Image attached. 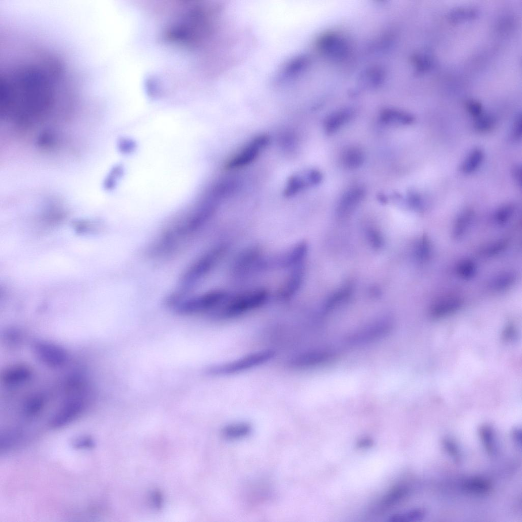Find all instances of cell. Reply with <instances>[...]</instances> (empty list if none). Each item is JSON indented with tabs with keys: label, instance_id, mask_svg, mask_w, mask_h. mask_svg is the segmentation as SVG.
Wrapping results in <instances>:
<instances>
[{
	"label": "cell",
	"instance_id": "cell-36",
	"mask_svg": "<svg viewBox=\"0 0 522 522\" xmlns=\"http://www.w3.org/2000/svg\"><path fill=\"white\" fill-rule=\"evenodd\" d=\"M414 62L419 73H425L429 70L433 64L432 59L427 54L417 55L414 57Z\"/></svg>",
	"mask_w": 522,
	"mask_h": 522
},
{
	"label": "cell",
	"instance_id": "cell-5",
	"mask_svg": "<svg viewBox=\"0 0 522 522\" xmlns=\"http://www.w3.org/2000/svg\"><path fill=\"white\" fill-rule=\"evenodd\" d=\"M395 328V323L392 318H381L349 333L345 340L348 345L352 346L368 345L388 336Z\"/></svg>",
	"mask_w": 522,
	"mask_h": 522
},
{
	"label": "cell",
	"instance_id": "cell-14",
	"mask_svg": "<svg viewBox=\"0 0 522 522\" xmlns=\"http://www.w3.org/2000/svg\"><path fill=\"white\" fill-rule=\"evenodd\" d=\"M463 304V300L456 295H449L436 301L430 309V315L437 319L449 315L458 310Z\"/></svg>",
	"mask_w": 522,
	"mask_h": 522
},
{
	"label": "cell",
	"instance_id": "cell-16",
	"mask_svg": "<svg viewBox=\"0 0 522 522\" xmlns=\"http://www.w3.org/2000/svg\"><path fill=\"white\" fill-rule=\"evenodd\" d=\"M364 194V190L360 187L353 188L347 192L338 205V215L344 217L349 214L362 200Z\"/></svg>",
	"mask_w": 522,
	"mask_h": 522
},
{
	"label": "cell",
	"instance_id": "cell-44",
	"mask_svg": "<svg viewBox=\"0 0 522 522\" xmlns=\"http://www.w3.org/2000/svg\"><path fill=\"white\" fill-rule=\"evenodd\" d=\"M305 176L309 185H317L322 179L321 173L317 170H311Z\"/></svg>",
	"mask_w": 522,
	"mask_h": 522
},
{
	"label": "cell",
	"instance_id": "cell-37",
	"mask_svg": "<svg viewBox=\"0 0 522 522\" xmlns=\"http://www.w3.org/2000/svg\"><path fill=\"white\" fill-rule=\"evenodd\" d=\"M507 245V241L501 240L487 245L482 249V252L486 256H493L504 250Z\"/></svg>",
	"mask_w": 522,
	"mask_h": 522
},
{
	"label": "cell",
	"instance_id": "cell-47",
	"mask_svg": "<svg viewBox=\"0 0 522 522\" xmlns=\"http://www.w3.org/2000/svg\"><path fill=\"white\" fill-rule=\"evenodd\" d=\"M513 436L514 440L518 445H520L521 444V431L520 429L518 428H515L513 432Z\"/></svg>",
	"mask_w": 522,
	"mask_h": 522
},
{
	"label": "cell",
	"instance_id": "cell-39",
	"mask_svg": "<svg viewBox=\"0 0 522 522\" xmlns=\"http://www.w3.org/2000/svg\"><path fill=\"white\" fill-rule=\"evenodd\" d=\"M72 445L73 448L77 449L92 448L95 445L93 439L88 436L80 437L75 439Z\"/></svg>",
	"mask_w": 522,
	"mask_h": 522
},
{
	"label": "cell",
	"instance_id": "cell-6",
	"mask_svg": "<svg viewBox=\"0 0 522 522\" xmlns=\"http://www.w3.org/2000/svg\"><path fill=\"white\" fill-rule=\"evenodd\" d=\"M269 141V137L266 135H260L254 137L239 152L226 161L225 169L233 170L250 164L268 146Z\"/></svg>",
	"mask_w": 522,
	"mask_h": 522
},
{
	"label": "cell",
	"instance_id": "cell-7",
	"mask_svg": "<svg viewBox=\"0 0 522 522\" xmlns=\"http://www.w3.org/2000/svg\"><path fill=\"white\" fill-rule=\"evenodd\" d=\"M337 352L331 349H317L300 353L289 362L290 367L298 369L315 368L331 363L337 357Z\"/></svg>",
	"mask_w": 522,
	"mask_h": 522
},
{
	"label": "cell",
	"instance_id": "cell-29",
	"mask_svg": "<svg viewBox=\"0 0 522 522\" xmlns=\"http://www.w3.org/2000/svg\"><path fill=\"white\" fill-rule=\"evenodd\" d=\"M455 270L460 277L464 279H469L476 274V266L472 260L464 259L457 265Z\"/></svg>",
	"mask_w": 522,
	"mask_h": 522
},
{
	"label": "cell",
	"instance_id": "cell-1",
	"mask_svg": "<svg viewBox=\"0 0 522 522\" xmlns=\"http://www.w3.org/2000/svg\"><path fill=\"white\" fill-rule=\"evenodd\" d=\"M269 297L268 291L264 288L245 291L232 297L229 296L212 316L222 319L234 318L264 305Z\"/></svg>",
	"mask_w": 522,
	"mask_h": 522
},
{
	"label": "cell",
	"instance_id": "cell-15",
	"mask_svg": "<svg viewBox=\"0 0 522 522\" xmlns=\"http://www.w3.org/2000/svg\"><path fill=\"white\" fill-rule=\"evenodd\" d=\"M32 375V371L28 366L16 364L5 370L2 378L5 384L14 386L28 381Z\"/></svg>",
	"mask_w": 522,
	"mask_h": 522
},
{
	"label": "cell",
	"instance_id": "cell-46",
	"mask_svg": "<svg viewBox=\"0 0 522 522\" xmlns=\"http://www.w3.org/2000/svg\"><path fill=\"white\" fill-rule=\"evenodd\" d=\"M515 333L516 332L513 327L509 326L505 329L503 333V336L505 340H510L514 337Z\"/></svg>",
	"mask_w": 522,
	"mask_h": 522
},
{
	"label": "cell",
	"instance_id": "cell-42",
	"mask_svg": "<svg viewBox=\"0 0 522 522\" xmlns=\"http://www.w3.org/2000/svg\"><path fill=\"white\" fill-rule=\"evenodd\" d=\"M522 135V119L520 113L518 114L514 120L512 130V135L515 140H519Z\"/></svg>",
	"mask_w": 522,
	"mask_h": 522
},
{
	"label": "cell",
	"instance_id": "cell-10",
	"mask_svg": "<svg viewBox=\"0 0 522 522\" xmlns=\"http://www.w3.org/2000/svg\"><path fill=\"white\" fill-rule=\"evenodd\" d=\"M319 48L325 55L334 58L345 57L348 51L346 40L336 34H326L320 38Z\"/></svg>",
	"mask_w": 522,
	"mask_h": 522
},
{
	"label": "cell",
	"instance_id": "cell-17",
	"mask_svg": "<svg viewBox=\"0 0 522 522\" xmlns=\"http://www.w3.org/2000/svg\"><path fill=\"white\" fill-rule=\"evenodd\" d=\"M352 115L349 109H343L332 113L326 119L324 123L325 131L332 134L348 121Z\"/></svg>",
	"mask_w": 522,
	"mask_h": 522
},
{
	"label": "cell",
	"instance_id": "cell-43",
	"mask_svg": "<svg viewBox=\"0 0 522 522\" xmlns=\"http://www.w3.org/2000/svg\"><path fill=\"white\" fill-rule=\"evenodd\" d=\"M368 237L371 244L375 248H380L383 244V239L380 233L376 230L370 229L368 231Z\"/></svg>",
	"mask_w": 522,
	"mask_h": 522
},
{
	"label": "cell",
	"instance_id": "cell-20",
	"mask_svg": "<svg viewBox=\"0 0 522 522\" xmlns=\"http://www.w3.org/2000/svg\"><path fill=\"white\" fill-rule=\"evenodd\" d=\"M474 217L472 210L467 209L462 212L457 217L453 230V237L455 239L462 237L468 229Z\"/></svg>",
	"mask_w": 522,
	"mask_h": 522
},
{
	"label": "cell",
	"instance_id": "cell-4",
	"mask_svg": "<svg viewBox=\"0 0 522 522\" xmlns=\"http://www.w3.org/2000/svg\"><path fill=\"white\" fill-rule=\"evenodd\" d=\"M275 355L276 352L273 350L258 351L231 361L213 366L208 369L207 372L217 376L234 375L263 365Z\"/></svg>",
	"mask_w": 522,
	"mask_h": 522
},
{
	"label": "cell",
	"instance_id": "cell-25",
	"mask_svg": "<svg viewBox=\"0 0 522 522\" xmlns=\"http://www.w3.org/2000/svg\"><path fill=\"white\" fill-rule=\"evenodd\" d=\"M476 16V11L470 8H458L453 9L449 14V21L457 23L473 19Z\"/></svg>",
	"mask_w": 522,
	"mask_h": 522
},
{
	"label": "cell",
	"instance_id": "cell-28",
	"mask_svg": "<svg viewBox=\"0 0 522 522\" xmlns=\"http://www.w3.org/2000/svg\"><path fill=\"white\" fill-rule=\"evenodd\" d=\"M425 511L421 509H416L403 513H399L392 515L389 518L392 522L416 521L422 519L425 516Z\"/></svg>",
	"mask_w": 522,
	"mask_h": 522
},
{
	"label": "cell",
	"instance_id": "cell-9",
	"mask_svg": "<svg viewBox=\"0 0 522 522\" xmlns=\"http://www.w3.org/2000/svg\"><path fill=\"white\" fill-rule=\"evenodd\" d=\"M261 257V250L258 247L252 246L245 249L236 258L232 266V273L240 277L252 269H259L263 266L264 260Z\"/></svg>",
	"mask_w": 522,
	"mask_h": 522
},
{
	"label": "cell",
	"instance_id": "cell-12",
	"mask_svg": "<svg viewBox=\"0 0 522 522\" xmlns=\"http://www.w3.org/2000/svg\"><path fill=\"white\" fill-rule=\"evenodd\" d=\"M83 408L84 403L80 399L67 401L51 420V427L59 428L68 424L81 413Z\"/></svg>",
	"mask_w": 522,
	"mask_h": 522
},
{
	"label": "cell",
	"instance_id": "cell-31",
	"mask_svg": "<svg viewBox=\"0 0 522 522\" xmlns=\"http://www.w3.org/2000/svg\"><path fill=\"white\" fill-rule=\"evenodd\" d=\"M44 398L40 395H34L29 398L24 405L25 414L32 416L38 413L44 405Z\"/></svg>",
	"mask_w": 522,
	"mask_h": 522
},
{
	"label": "cell",
	"instance_id": "cell-41",
	"mask_svg": "<svg viewBox=\"0 0 522 522\" xmlns=\"http://www.w3.org/2000/svg\"><path fill=\"white\" fill-rule=\"evenodd\" d=\"M444 448L449 454L453 457L456 461L460 460V454L456 444L450 439H445L443 440Z\"/></svg>",
	"mask_w": 522,
	"mask_h": 522
},
{
	"label": "cell",
	"instance_id": "cell-45",
	"mask_svg": "<svg viewBox=\"0 0 522 522\" xmlns=\"http://www.w3.org/2000/svg\"><path fill=\"white\" fill-rule=\"evenodd\" d=\"M512 176L517 185L521 186V167L517 165L514 167L512 172Z\"/></svg>",
	"mask_w": 522,
	"mask_h": 522
},
{
	"label": "cell",
	"instance_id": "cell-22",
	"mask_svg": "<svg viewBox=\"0 0 522 522\" xmlns=\"http://www.w3.org/2000/svg\"><path fill=\"white\" fill-rule=\"evenodd\" d=\"M382 121L386 123L410 124L413 121V117L407 113L394 110H385L381 114Z\"/></svg>",
	"mask_w": 522,
	"mask_h": 522
},
{
	"label": "cell",
	"instance_id": "cell-40",
	"mask_svg": "<svg viewBox=\"0 0 522 522\" xmlns=\"http://www.w3.org/2000/svg\"><path fill=\"white\" fill-rule=\"evenodd\" d=\"M466 107L469 113L475 118L483 113L481 103L476 100H468L466 103Z\"/></svg>",
	"mask_w": 522,
	"mask_h": 522
},
{
	"label": "cell",
	"instance_id": "cell-33",
	"mask_svg": "<svg viewBox=\"0 0 522 522\" xmlns=\"http://www.w3.org/2000/svg\"><path fill=\"white\" fill-rule=\"evenodd\" d=\"M515 276L513 273H503L496 277L492 283L493 289L497 291L504 290L512 285Z\"/></svg>",
	"mask_w": 522,
	"mask_h": 522
},
{
	"label": "cell",
	"instance_id": "cell-19",
	"mask_svg": "<svg viewBox=\"0 0 522 522\" xmlns=\"http://www.w3.org/2000/svg\"><path fill=\"white\" fill-rule=\"evenodd\" d=\"M484 155V152L480 148H477L472 150L462 164V172L465 174L474 172L481 165Z\"/></svg>",
	"mask_w": 522,
	"mask_h": 522
},
{
	"label": "cell",
	"instance_id": "cell-21",
	"mask_svg": "<svg viewBox=\"0 0 522 522\" xmlns=\"http://www.w3.org/2000/svg\"><path fill=\"white\" fill-rule=\"evenodd\" d=\"M351 293V288L347 286L336 291L330 296L323 307V312L328 313L336 308L345 301Z\"/></svg>",
	"mask_w": 522,
	"mask_h": 522
},
{
	"label": "cell",
	"instance_id": "cell-3",
	"mask_svg": "<svg viewBox=\"0 0 522 522\" xmlns=\"http://www.w3.org/2000/svg\"><path fill=\"white\" fill-rule=\"evenodd\" d=\"M229 297L228 292L225 290H213L198 295L184 297L173 306L175 311L181 315H212Z\"/></svg>",
	"mask_w": 522,
	"mask_h": 522
},
{
	"label": "cell",
	"instance_id": "cell-24",
	"mask_svg": "<svg viewBox=\"0 0 522 522\" xmlns=\"http://www.w3.org/2000/svg\"><path fill=\"white\" fill-rule=\"evenodd\" d=\"M307 184L309 185L306 176L303 177L299 174H294L286 182L283 195L287 198L293 197L302 190Z\"/></svg>",
	"mask_w": 522,
	"mask_h": 522
},
{
	"label": "cell",
	"instance_id": "cell-34",
	"mask_svg": "<svg viewBox=\"0 0 522 522\" xmlns=\"http://www.w3.org/2000/svg\"><path fill=\"white\" fill-rule=\"evenodd\" d=\"M480 434L487 451L490 454L493 453L494 452V443L492 428L488 425H484L480 428Z\"/></svg>",
	"mask_w": 522,
	"mask_h": 522
},
{
	"label": "cell",
	"instance_id": "cell-8",
	"mask_svg": "<svg viewBox=\"0 0 522 522\" xmlns=\"http://www.w3.org/2000/svg\"><path fill=\"white\" fill-rule=\"evenodd\" d=\"M33 350L37 358L51 368L62 367L68 360V354L65 349L53 343L37 342L33 345Z\"/></svg>",
	"mask_w": 522,
	"mask_h": 522
},
{
	"label": "cell",
	"instance_id": "cell-32",
	"mask_svg": "<svg viewBox=\"0 0 522 522\" xmlns=\"http://www.w3.org/2000/svg\"><path fill=\"white\" fill-rule=\"evenodd\" d=\"M250 431V427L245 423H238L228 426L223 432L224 436L230 439H235L245 436Z\"/></svg>",
	"mask_w": 522,
	"mask_h": 522
},
{
	"label": "cell",
	"instance_id": "cell-26",
	"mask_svg": "<svg viewBox=\"0 0 522 522\" xmlns=\"http://www.w3.org/2000/svg\"><path fill=\"white\" fill-rule=\"evenodd\" d=\"M431 244L427 236L424 235L417 242L415 248V255L421 262L429 259L431 255Z\"/></svg>",
	"mask_w": 522,
	"mask_h": 522
},
{
	"label": "cell",
	"instance_id": "cell-11",
	"mask_svg": "<svg viewBox=\"0 0 522 522\" xmlns=\"http://www.w3.org/2000/svg\"><path fill=\"white\" fill-rule=\"evenodd\" d=\"M304 275L303 264L292 268L289 275L278 291V298L284 301L294 297L302 284Z\"/></svg>",
	"mask_w": 522,
	"mask_h": 522
},
{
	"label": "cell",
	"instance_id": "cell-27",
	"mask_svg": "<svg viewBox=\"0 0 522 522\" xmlns=\"http://www.w3.org/2000/svg\"><path fill=\"white\" fill-rule=\"evenodd\" d=\"M515 211V206L513 203H508L502 205L494 214L495 223L501 225L505 224L512 217Z\"/></svg>",
	"mask_w": 522,
	"mask_h": 522
},
{
	"label": "cell",
	"instance_id": "cell-35",
	"mask_svg": "<svg viewBox=\"0 0 522 522\" xmlns=\"http://www.w3.org/2000/svg\"><path fill=\"white\" fill-rule=\"evenodd\" d=\"M467 490L475 493H484L489 488L488 483L482 479L475 478L468 480L464 484Z\"/></svg>",
	"mask_w": 522,
	"mask_h": 522
},
{
	"label": "cell",
	"instance_id": "cell-38",
	"mask_svg": "<svg viewBox=\"0 0 522 522\" xmlns=\"http://www.w3.org/2000/svg\"><path fill=\"white\" fill-rule=\"evenodd\" d=\"M408 202L413 208L421 211L423 208L424 202L421 195L415 191H411L408 195Z\"/></svg>",
	"mask_w": 522,
	"mask_h": 522
},
{
	"label": "cell",
	"instance_id": "cell-18",
	"mask_svg": "<svg viewBox=\"0 0 522 522\" xmlns=\"http://www.w3.org/2000/svg\"><path fill=\"white\" fill-rule=\"evenodd\" d=\"M407 492L405 487L395 486L381 499L378 505V510H385L395 505L405 496Z\"/></svg>",
	"mask_w": 522,
	"mask_h": 522
},
{
	"label": "cell",
	"instance_id": "cell-2",
	"mask_svg": "<svg viewBox=\"0 0 522 522\" xmlns=\"http://www.w3.org/2000/svg\"><path fill=\"white\" fill-rule=\"evenodd\" d=\"M227 247L225 244L218 245L195 260L181 276L180 282L182 292L177 294V297L183 298L186 292L205 277L226 253Z\"/></svg>",
	"mask_w": 522,
	"mask_h": 522
},
{
	"label": "cell",
	"instance_id": "cell-13",
	"mask_svg": "<svg viewBox=\"0 0 522 522\" xmlns=\"http://www.w3.org/2000/svg\"><path fill=\"white\" fill-rule=\"evenodd\" d=\"M308 251V245L305 242H300L281 255L275 260V264L280 268H293L303 264Z\"/></svg>",
	"mask_w": 522,
	"mask_h": 522
},
{
	"label": "cell",
	"instance_id": "cell-30",
	"mask_svg": "<svg viewBox=\"0 0 522 522\" xmlns=\"http://www.w3.org/2000/svg\"><path fill=\"white\" fill-rule=\"evenodd\" d=\"M495 123V120L492 115L483 113L475 118L474 128L479 132H487L493 128Z\"/></svg>",
	"mask_w": 522,
	"mask_h": 522
},
{
	"label": "cell",
	"instance_id": "cell-23",
	"mask_svg": "<svg viewBox=\"0 0 522 522\" xmlns=\"http://www.w3.org/2000/svg\"><path fill=\"white\" fill-rule=\"evenodd\" d=\"M342 160L347 168L356 169L362 165L364 160V153L359 148L351 147L345 151Z\"/></svg>",
	"mask_w": 522,
	"mask_h": 522
}]
</instances>
